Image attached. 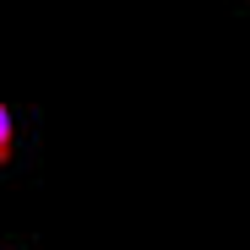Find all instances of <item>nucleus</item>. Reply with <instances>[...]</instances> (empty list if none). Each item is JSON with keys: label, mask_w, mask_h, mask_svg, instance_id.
<instances>
[{"label": "nucleus", "mask_w": 250, "mask_h": 250, "mask_svg": "<svg viewBox=\"0 0 250 250\" xmlns=\"http://www.w3.org/2000/svg\"><path fill=\"white\" fill-rule=\"evenodd\" d=\"M11 152H17V114H11L6 98H0V169L11 163Z\"/></svg>", "instance_id": "nucleus-1"}]
</instances>
